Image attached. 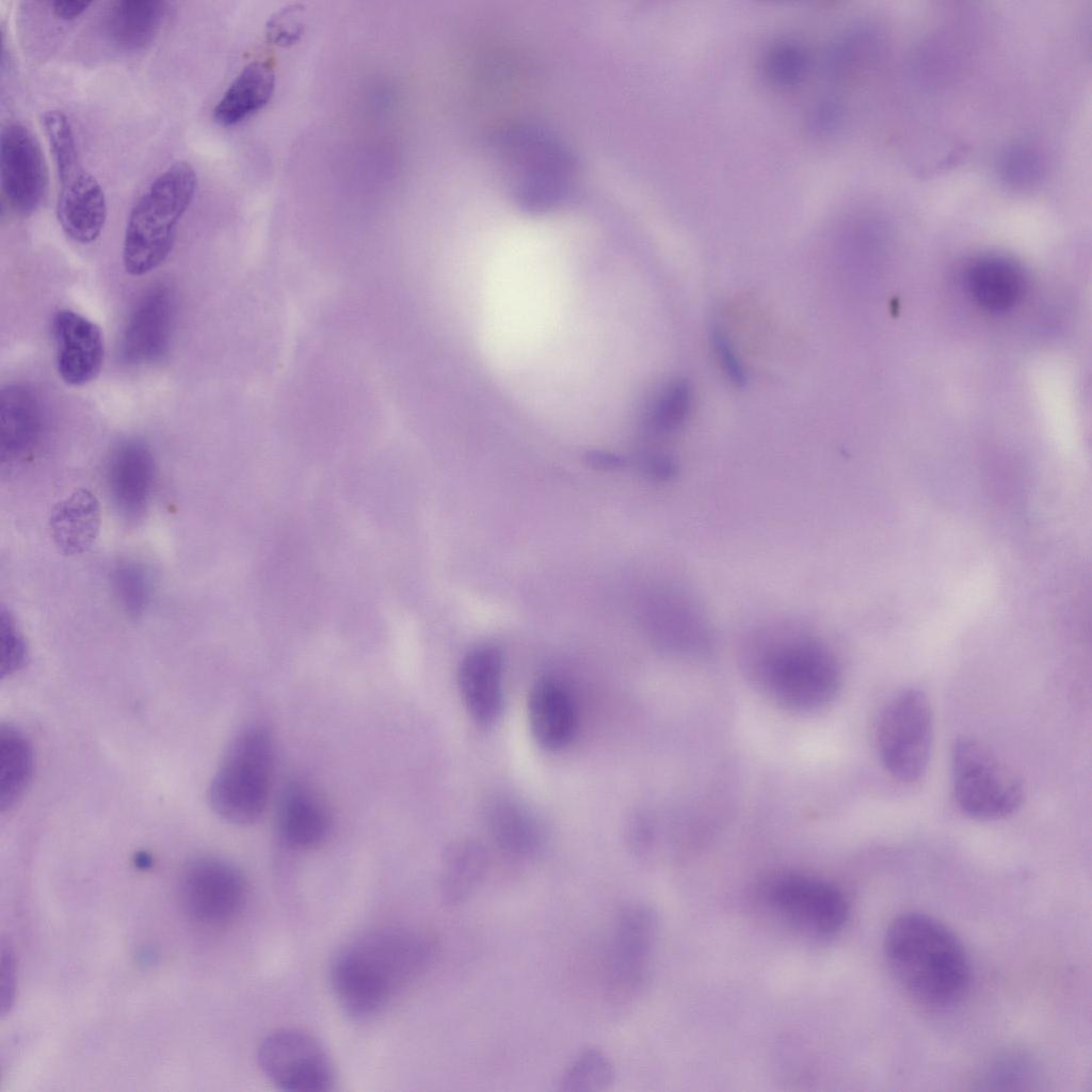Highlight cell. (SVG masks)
<instances>
[{
    "label": "cell",
    "mask_w": 1092,
    "mask_h": 1092,
    "mask_svg": "<svg viewBox=\"0 0 1092 1092\" xmlns=\"http://www.w3.org/2000/svg\"><path fill=\"white\" fill-rule=\"evenodd\" d=\"M437 952L435 938L420 930L384 927L365 932L334 956L330 982L343 1013L355 1021L376 1015Z\"/></svg>",
    "instance_id": "1"
},
{
    "label": "cell",
    "mask_w": 1092,
    "mask_h": 1092,
    "mask_svg": "<svg viewBox=\"0 0 1092 1092\" xmlns=\"http://www.w3.org/2000/svg\"><path fill=\"white\" fill-rule=\"evenodd\" d=\"M742 671L755 690L780 708L813 713L834 702L841 670L829 646L794 629H769L746 640Z\"/></svg>",
    "instance_id": "2"
},
{
    "label": "cell",
    "mask_w": 1092,
    "mask_h": 1092,
    "mask_svg": "<svg viewBox=\"0 0 1092 1092\" xmlns=\"http://www.w3.org/2000/svg\"><path fill=\"white\" fill-rule=\"evenodd\" d=\"M883 954L897 983L915 1000L947 1008L963 999L970 983V966L963 945L936 918L909 912L888 926Z\"/></svg>",
    "instance_id": "3"
},
{
    "label": "cell",
    "mask_w": 1092,
    "mask_h": 1092,
    "mask_svg": "<svg viewBox=\"0 0 1092 1092\" xmlns=\"http://www.w3.org/2000/svg\"><path fill=\"white\" fill-rule=\"evenodd\" d=\"M196 186L194 167L187 161H177L140 195L129 212L124 236L123 263L127 273L142 276L164 262Z\"/></svg>",
    "instance_id": "4"
},
{
    "label": "cell",
    "mask_w": 1092,
    "mask_h": 1092,
    "mask_svg": "<svg viewBox=\"0 0 1092 1092\" xmlns=\"http://www.w3.org/2000/svg\"><path fill=\"white\" fill-rule=\"evenodd\" d=\"M273 742L260 726L239 732L227 746L210 787L209 802L224 820L246 825L263 814L273 770Z\"/></svg>",
    "instance_id": "5"
},
{
    "label": "cell",
    "mask_w": 1092,
    "mask_h": 1092,
    "mask_svg": "<svg viewBox=\"0 0 1092 1092\" xmlns=\"http://www.w3.org/2000/svg\"><path fill=\"white\" fill-rule=\"evenodd\" d=\"M509 189L529 211H543L565 194L572 161L552 139L526 128L499 136L497 144Z\"/></svg>",
    "instance_id": "6"
},
{
    "label": "cell",
    "mask_w": 1092,
    "mask_h": 1092,
    "mask_svg": "<svg viewBox=\"0 0 1092 1092\" xmlns=\"http://www.w3.org/2000/svg\"><path fill=\"white\" fill-rule=\"evenodd\" d=\"M953 797L960 809L979 820H998L1017 810L1024 798L1022 782L982 742L958 738L951 750Z\"/></svg>",
    "instance_id": "7"
},
{
    "label": "cell",
    "mask_w": 1092,
    "mask_h": 1092,
    "mask_svg": "<svg viewBox=\"0 0 1092 1092\" xmlns=\"http://www.w3.org/2000/svg\"><path fill=\"white\" fill-rule=\"evenodd\" d=\"M882 765L900 782L918 781L926 773L933 742V717L926 693L908 688L889 700L876 728Z\"/></svg>",
    "instance_id": "8"
},
{
    "label": "cell",
    "mask_w": 1092,
    "mask_h": 1092,
    "mask_svg": "<svg viewBox=\"0 0 1092 1092\" xmlns=\"http://www.w3.org/2000/svg\"><path fill=\"white\" fill-rule=\"evenodd\" d=\"M760 896L766 906L787 925L818 938L838 933L849 915L844 893L810 874H775L764 883Z\"/></svg>",
    "instance_id": "9"
},
{
    "label": "cell",
    "mask_w": 1092,
    "mask_h": 1092,
    "mask_svg": "<svg viewBox=\"0 0 1092 1092\" xmlns=\"http://www.w3.org/2000/svg\"><path fill=\"white\" fill-rule=\"evenodd\" d=\"M606 966L607 991L614 1003H626L644 990L654 963L658 919L641 902L624 905L612 924Z\"/></svg>",
    "instance_id": "10"
},
{
    "label": "cell",
    "mask_w": 1092,
    "mask_h": 1092,
    "mask_svg": "<svg viewBox=\"0 0 1092 1092\" xmlns=\"http://www.w3.org/2000/svg\"><path fill=\"white\" fill-rule=\"evenodd\" d=\"M257 1059L276 1087L290 1092H324L335 1083L333 1062L321 1043L298 1029L284 1028L264 1037Z\"/></svg>",
    "instance_id": "11"
},
{
    "label": "cell",
    "mask_w": 1092,
    "mask_h": 1092,
    "mask_svg": "<svg viewBox=\"0 0 1092 1092\" xmlns=\"http://www.w3.org/2000/svg\"><path fill=\"white\" fill-rule=\"evenodd\" d=\"M179 895L186 912L206 924H222L235 918L247 895L242 872L219 857L191 861L182 871Z\"/></svg>",
    "instance_id": "12"
},
{
    "label": "cell",
    "mask_w": 1092,
    "mask_h": 1092,
    "mask_svg": "<svg viewBox=\"0 0 1092 1092\" xmlns=\"http://www.w3.org/2000/svg\"><path fill=\"white\" fill-rule=\"evenodd\" d=\"M0 176L3 199L16 213L30 215L45 202L49 189L45 156L36 136L21 123H9L1 130Z\"/></svg>",
    "instance_id": "13"
},
{
    "label": "cell",
    "mask_w": 1092,
    "mask_h": 1092,
    "mask_svg": "<svg viewBox=\"0 0 1092 1092\" xmlns=\"http://www.w3.org/2000/svg\"><path fill=\"white\" fill-rule=\"evenodd\" d=\"M51 333L61 379L71 386H82L96 379L105 358L100 327L74 310L61 309L52 318Z\"/></svg>",
    "instance_id": "14"
},
{
    "label": "cell",
    "mask_w": 1092,
    "mask_h": 1092,
    "mask_svg": "<svg viewBox=\"0 0 1092 1092\" xmlns=\"http://www.w3.org/2000/svg\"><path fill=\"white\" fill-rule=\"evenodd\" d=\"M173 299L162 285L150 288L134 305L121 341V356L129 365L160 360L170 347Z\"/></svg>",
    "instance_id": "15"
},
{
    "label": "cell",
    "mask_w": 1092,
    "mask_h": 1092,
    "mask_svg": "<svg viewBox=\"0 0 1092 1092\" xmlns=\"http://www.w3.org/2000/svg\"><path fill=\"white\" fill-rule=\"evenodd\" d=\"M156 466L148 446L140 439H126L111 453L107 481L111 499L126 520L140 519L147 511Z\"/></svg>",
    "instance_id": "16"
},
{
    "label": "cell",
    "mask_w": 1092,
    "mask_h": 1092,
    "mask_svg": "<svg viewBox=\"0 0 1092 1092\" xmlns=\"http://www.w3.org/2000/svg\"><path fill=\"white\" fill-rule=\"evenodd\" d=\"M58 178L55 212L61 228L78 243L94 242L107 220V200L101 186L83 165Z\"/></svg>",
    "instance_id": "17"
},
{
    "label": "cell",
    "mask_w": 1092,
    "mask_h": 1092,
    "mask_svg": "<svg viewBox=\"0 0 1092 1092\" xmlns=\"http://www.w3.org/2000/svg\"><path fill=\"white\" fill-rule=\"evenodd\" d=\"M45 432L41 400L31 387L10 384L0 395V452L2 462L32 455Z\"/></svg>",
    "instance_id": "18"
},
{
    "label": "cell",
    "mask_w": 1092,
    "mask_h": 1092,
    "mask_svg": "<svg viewBox=\"0 0 1092 1092\" xmlns=\"http://www.w3.org/2000/svg\"><path fill=\"white\" fill-rule=\"evenodd\" d=\"M459 686L470 716L482 724L494 722L503 698L501 652L488 645L471 649L462 660Z\"/></svg>",
    "instance_id": "19"
},
{
    "label": "cell",
    "mask_w": 1092,
    "mask_h": 1092,
    "mask_svg": "<svg viewBox=\"0 0 1092 1092\" xmlns=\"http://www.w3.org/2000/svg\"><path fill=\"white\" fill-rule=\"evenodd\" d=\"M100 523L97 497L90 489L80 487L54 504L48 528L58 550L65 556H75L93 546Z\"/></svg>",
    "instance_id": "20"
},
{
    "label": "cell",
    "mask_w": 1092,
    "mask_h": 1092,
    "mask_svg": "<svg viewBox=\"0 0 1092 1092\" xmlns=\"http://www.w3.org/2000/svg\"><path fill=\"white\" fill-rule=\"evenodd\" d=\"M530 730L543 748L557 750L573 739L577 727V716L567 691L549 679L539 681L528 700Z\"/></svg>",
    "instance_id": "21"
},
{
    "label": "cell",
    "mask_w": 1092,
    "mask_h": 1092,
    "mask_svg": "<svg viewBox=\"0 0 1092 1092\" xmlns=\"http://www.w3.org/2000/svg\"><path fill=\"white\" fill-rule=\"evenodd\" d=\"M277 822L284 839L295 848L318 846L331 830V817L324 803L310 788L300 783L284 790Z\"/></svg>",
    "instance_id": "22"
},
{
    "label": "cell",
    "mask_w": 1092,
    "mask_h": 1092,
    "mask_svg": "<svg viewBox=\"0 0 1092 1092\" xmlns=\"http://www.w3.org/2000/svg\"><path fill=\"white\" fill-rule=\"evenodd\" d=\"M164 0H119L109 4L103 18L106 35L124 51L146 48L159 33L167 14Z\"/></svg>",
    "instance_id": "23"
},
{
    "label": "cell",
    "mask_w": 1092,
    "mask_h": 1092,
    "mask_svg": "<svg viewBox=\"0 0 1092 1092\" xmlns=\"http://www.w3.org/2000/svg\"><path fill=\"white\" fill-rule=\"evenodd\" d=\"M966 283L974 300L991 311L1011 308L1021 300L1025 289L1022 269L1000 256L975 260L968 268Z\"/></svg>",
    "instance_id": "24"
},
{
    "label": "cell",
    "mask_w": 1092,
    "mask_h": 1092,
    "mask_svg": "<svg viewBox=\"0 0 1092 1092\" xmlns=\"http://www.w3.org/2000/svg\"><path fill=\"white\" fill-rule=\"evenodd\" d=\"M275 89V71L268 61L247 64L230 83L213 108V119L221 126H232L261 110Z\"/></svg>",
    "instance_id": "25"
},
{
    "label": "cell",
    "mask_w": 1092,
    "mask_h": 1092,
    "mask_svg": "<svg viewBox=\"0 0 1092 1092\" xmlns=\"http://www.w3.org/2000/svg\"><path fill=\"white\" fill-rule=\"evenodd\" d=\"M34 757L26 736L15 726L0 727V807L11 810L22 798L33 775Z\"/></svg>",
    "instance_id": "26"
},
{
    "label": "cell",
    "mask_w": 1092,
    "mask_h": 1092,
    "mask_svg": "<svg viewBox=\"0 0 1092 1092\" xmlns=\"http://www.w3.org/2000/svg\"><path fill=\"white\" fill-rule=\"evenodd\" d=\"M487 868V855L476 842H463L451 848L444 861L439 894L447 905H459L468 900L480 886Z\"/></svg>",
    "instance_id": "27"
},
{
    "label": "cell",
    "mask_w": 1092,
    "mask_h": 1092,
    "mask_svg": "<svg viewBox=\"0 0 1092 1092\" xmlns=\"http://www.w3.org/2000/svg\"><path fill=\"white\" fill-rule=\"evenodd\" d=\"M615 1070L608 1055L597 1047L579 1051L564 1069L558 1080L563 1092H598L612 1086Z\"/></svg>",
    "instance_id": "28"
},
{
    "label": "cell",
    "mask_w": 1092,
    "mask_h": 1092,
    "mask_svg": "<svg viewBox=\"0 0 1092 1092\" xmlns=\"http://www.w3.org/2000/svg\"><path fill=\"white\" fill-rule=\"evenodd\" d=\"M491 815L492 831L501 848L518 856L531 855L536 851V832L518 809L500 804L495 806Z\"/></svg>",
    "instance_id": "29"
},
{
    "label": "cell",
    "mask_w": 1092,
    "mask_h": 1092,
    "mask_svg": "<svg viewBox=\"0 0 1092 1092\" xmlns=\"http://www.w3.org/2000/svg\"><path fill=\"white\" fill-rule=\"evenodd\" d=\"M111 579L115 597L124 611L132 617L142 615L152 592L146 569L135 562H123L113 569Z\"/></svg>",
    "instance_id": "30"
},
{
    "label": "cell",
    "mask_w": 1092,
    "mask_h": 1092,
    "mask_svg": "<svg viewBox=\"0 0 1092 1092\" xmlns=\"http://www.w3.org/2000/svg\"><path fill=\"white\" fill-rule=\"evenodd\" d=\"M808 61V54L801 45L789 41L780 42L766 53L765 75L775 86H796L804 78Z\"/></svg>",
    "instance_id": "31"
},
{
    "label": "cell",
    "mask_w": 1092,
    "mask_h": 1092,
    "mask_svg": "<svg viewBox=\"0 0 1092 1092\" xmlns=\"http://www.w3.org/2000/svg\"><path fill=\"white\" fill-rule=\"evenodd\" d=\"M691 391L688 382L672 383L661 395L651 416V424L658 432L677 429L685 420L690 406Z\"/></svg>",
    "instance_id": "32"
},
{
    "label": "cell",
    "mask_w": 1092,
    "mask_h": 1092,
    "mask_svg": "<svg viewBox=\"0 0 1092 1092\" xmlns=\"http://www.w3.org/2000/svg\"><path fill=\"white\" fill-rule=\"evenodd\" d=\"M1 629V676H11L20 670L28 659L27 642L15 617L4 606L0 613Z\"/></svg>",
    "instance_id": "33"
},
{
    "label": "cell",
    "mask_w": 1092,
    "mask_h": 1092,
    "mask_svg": "<svg viewBox=\"0 0 1092 1092\" xmlns=\"http://www.w3.org/2000/svg\"><path fill=\"white\" fill-rule=\"evenodd\" d=\"M303 9L292 4L277 12L267 25V36L273 44L289 46L296 42L303 31Z\"/></svg>",
    "instance_id": "34"
},
{
    "label": "cell",
    "mask_w": 1092,
    "mask_h": 1092,
    "mask_svg": "<svg viewBox=\"0 0 1092 1092\" xmlns=\"http://www.w3.org/2000/svg\"><path fill=\"white\" fill-rule=\"evenodd\" d=\"M712 342L717 357L728 379L737 387H743L746 383L745 372L727 336L720 328H714L712 332Z\"/></svg>",
    "instance_id": "35"
},
{
    "label": "cell",
    "mask_w": 1092,
    "mask_h": 1092,
    "mask_svg": "<svg viewBox=\"0 0 1092 1092\" xmlns=\"http://www.w3.org/2000/svg\"><path fill=\"white\" fill-rule=\"evenodd\" d=\"M15 961L10 947L1 945V1014L4 1015L13 1006L15 999Z\"/></svg>",
    "instance_id": "36"
},
{
    "label": "cell",
    "mask_w": 1092,
    "mask_h": 1092,
    "mask_svg": "<svg viewBox=\"0 0 1092 1092\" xmlns=\"http://www.w3.org/2000/svg\"><path fill=\"white\" fill-rule=\"evenodd\" d=\"M645 471L656 479H668L676 470L675 463L667 455H652L644 462Z\"/></svg>",
    "instance_id": "37"
},
{
    "label": "cell",
    "mask_w": 1092,
    "mask_h": 1092,
    "mask_svg": "<svg viewBox=\"0 0 1092 1092\" xmlns=\"http://www.w3.org/2000/svg\"><path fill=\"white\" fill-rule=\"evenodd\" d=\"M93 2L91 1H54L51 3L53 14L62 20H74L82 15Z\"/></svg>",
    "instance_id": "38"
},
{
    "label": "cell",
    "mask_w": 1092,
    "mask_h": 1092,
    "mask_svg": "<svg viewBox=\"0 0 1092 1092\" xmlns=\"http://www.w3.org/2000/svg\"><path fill=\"white\" fill-rule=\"evenodd\" d=\"M587 461L592 467L605 470L617 469L623 467L625 464V461L621 456L599 451L589 453Z\"/></svg>",
    "instance_id": "39"
}]
</instances>
